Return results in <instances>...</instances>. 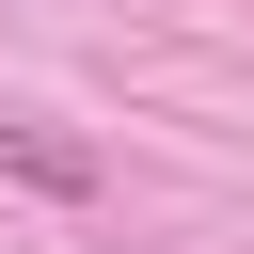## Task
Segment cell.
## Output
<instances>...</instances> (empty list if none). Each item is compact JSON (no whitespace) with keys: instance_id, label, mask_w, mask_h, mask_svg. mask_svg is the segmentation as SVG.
Returning a JSON list of instances; mask_svg holds the SVG:
<instances>
[{"instance_id":"1","label":"cell","mask_w":254,"mask_h":254,"mask_svg":"<svg viewBox=\"0 0 254 254\" xmlns=\"http://www.w3.org/2000/svg\"><path fill=\"white\" fill-rule=\"evenodd\" d=\"M0 175H16V190H48V206H95V175H111V159H95L79 127H32V111H16V127H0Z\"/></svg>"}]
</instances>
